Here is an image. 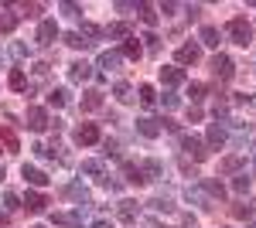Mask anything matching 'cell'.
Masks as SVG:
<instances>
[{"instance_id": "60d3db41", "label": "cell", "mask_w": 256, "mask_h": 228, "mask_svg": "<svg viewBox=\"0 0 256 228\" xmlns=\"http://www.w3.org/2000/svg\"><path fill=\"white\" fill-rule=\"evenodd\" d=\"M160 102H164V109H178V106H181V99H178L174 92H164V99H160Z\"/></svg>"}, {"instance_id": "4dcf8cb0", "label": "cell", "mask_w": 256, "mask_h": 228, "mask_svg": "<svg viewBox=\"0 0 256 228\" xmlns=\"http://www.w3.org/2000/svg\"><path fill=\"white\" fill-rule=\"evenodd\" d=\"M65 102H68V92H65V89H52V92H48V106H52V109H62Z\"/></svg>"}, {"instance_id": "9a60e30c", "label": "cell", "mask_w": 256, "mask_h": 228, "mask_svg": "<svg viewBox=\"0 0 256 228\" xmlns=\"http://www.w3.org/2000/svg\"><path fill=\"white\" fill-rule=\"evenodd\" d=\"M120 55H123V58H130V61H137V58L144 55V44H140V41L134 38V34H130V38L120 44Z\"/></svg>"}, {"instance_id": "4fadbf2b", "label": "cell", "mask_w": 256, "mask_h": 228, "mask_svg": "<svg viewBox=\"0 0 256 228\" xmlns=\"http://www.w3.org/2000/svg\"><path fill=\"white\" fill-rule=\"evenodd\" d=\"M20 205H24L28 211H34V215H38V211H44V205H48V198H44L41 191H28V194L20 198Z\"/></svg>"}, {"instance_id": "ba28073f", "label": "cell", "mask_w": 256, "mask_h": 228, "mask_svg": "<svg viewBox=\"0 0 256 228\" xmlns=\"http://www.w3.org/2000/svg\"><path fill=\"white\" fill-rule=\"evenodd\" d=\"M20 177H24V181H28L31 188H44V184L52 181V177H48L44 171H38V167H31V164H24V167H20Z\"/></svg>"}, {"instance_id": "7bdbcfd3", "label": "cell", "mask_w": 256, "mask_h": 228, "mask_svg": "<svg viewBox=\"0 0 256 228\" xmlns=\"http://www.w3.org/2000/svg\"><path fill=\"white\" fill-rule=\"evenodd\" d=\"M150 208H158V211H174V205H171L168 198H154V201H150Z\"/></svg>"}, {"instance_id": "bcb514c9", "label": "cell", "mask_w": 256, "mask_h": 228, "mask_svg": "<svg viewBox=\"0 0 256 228\" xmlns=\"http://www.w3.org/2000/svg\"><path fill=\"white\" fill-rule=\"evenodd\" d=\"M116 10H120V14H130V10H137V3H126V0H120Z\"/></svg>"}, {"instance_id": "cb8c5ba5", "label": "cell", "mask_w": 256, "mask_h": 228, "mask_svg": "<svg viewBox=\"0 0 256 228\" xmlns=\"http://www.w3.org/2000/svg\"><path fill=\"white\" fill-rule=\"evenodd\" d=\"M184 198H188V201H195L198 208H205V211H208V208H212V205H216V201H212L208 194H202V191H198V188H188V191H184Z\"/></svg>"}, {"instance_id": "e0dca14e", "label": "cell", "mask_w": 256, "mask_h": 228, "mask_svg": "<svg viewBox=\"0 0 256 228\" xmlns=\"http://www.w3.org/2000/svg\"><path fill=\"white\" fill-rule=\"evenodd\" d=\"M99 106H102V92H99V89H86V92H82V109H86V113H96Z\"/></svg>"}, {"instance_id": "f907efd6", "label": "cell", "mask_w": 256, "mask_h": 228, "mask_svg": "<svg viewBox=\"0 0 256 228\" xmlns=\"http://www.w3.org/2000/svg\"><path fill=\"white\" fill-rule=\"evenodd\" d=\"M0 225H7V208H0Z\"/></svg>"}, {"instance_id": "d6986e66", "label": "cell", "mask_w": 256, "mask_h": 228, "mask_svg": "<svg viewBox=\"0 0 256 228\" xmlns=\"http://www.w3.org/2000/svg\"><path fill=\"white\" fill-rule=\"evenodd\" d=\"M202 188H205V194H208L212 201H222V198L229 194V191H226V184H222V181H212V177H205V181H202Z\"/></svg>"}, {"instance_id": "4316f807", "label": "cell", "mask_w": 256, "mask_h": 228, "mask_svg": "<svg viewBox=\"0 0 256 228\" xmlns=\"http://www.w3.org/2000/svg\"><path fill=\"white\" fill-rule=\"evenodd\" d=\"M18 14H14V10H10V7H7V10H4V14H0V31H4V34H10V31H14V27H18Z\"/></svg>"}, {"instance_id": "d590c367", "label": "cell", "mask_w": 256, "mask_h": 228, "mask_svg": "<svg viewBox=\"0 0 256 228\" xmlns=\"http://www.w3.org/2000/svg\"><path fill=\"white\" fill-rule=\"evenodd\" d=\"M232 191H236V194H250V177H246V174H239L236 181H232Z\"/></svg>"}, {"instance_id": "f6af8a7d", "label": "cell", "mask_w": 256, "mask_h": 228, "mask_svg": "<svg viewBox=\"0 0 256 228\" xmlns=\"http://www.w3.org/2000/svg\"><path fill=\"white\" fill-rule=\"evenodd\" d=\"M144 41H147V48H150V51H154V48H158L160 41H158V34H154V31H147V34H144Z\"/></svg>"}, {"instance_id": "5bb4252c", "label": "cell", "mask_w": 256, "mask_h": 228, "mask_svg": "<svg viewBox=\"0 0 256 228\" xmlns=\"http://www.w3.org/2000/svg\"><path fill=\"white\" fill-rule=\"evenodd\" d=\"M174 58H178V65H195L198 58H202V48L198 44H181Z\"/></svg>"}, {"instance_id": "836d02e7", "label": "cell", "mask_w": 256, "mask_h": 228, "mask_svg": "<svg viewBox=\"0 0 256 228\" xmlns=\"http://www.w3.org/2000/svg\"><path fill=\"white\" fill-rule=\"evenodd\" d=\"M113 95H116L120 102H130V99H134V89H130L126 82H116V85H113Z\"/></svg>"}, {"instance_id": "277c9868", "label": "cell", "mask_w": 256, "mask_h": 228, "mask_svg": "<svg viewBox=\"0 0 256 228\" xmlns=\"http://www.w3.org/2000/svg\"><path fill=\"white\" fill-rule=\"evenodd\" d=\"M205 143L216 147V150H222V147L229 143V123H212V126L205 130Z\"/></svg>"}, {"instance_id": "ab89813d", "label": "cell", "mask_w": 256, "mask_h": 228, "mask_svg": "<svg viewBox=\"0 0 256 228\" xmlns=\"http://www.w3.org/2000/svg\"><path fill=\"white\" fill-rule=\"evenodd\" d=\"M253 208H256V205H236L232 215H236V218H253Z\"/></svg>"}, {"instance_id": "f5cc1de1", "label": "cell", "mask_w": 256, "mask_h": 228, "mask_svg": "<svg viewBox=\"0 0 256 228\" xmlns=\"http://www.w3.org/2000/svg\"><path fill=\"white\" fill-rule=\"evenodd\" d=\"M0 177H4V164H0Z\"/></svg>"}, {"instance_id": "44dd1931", "label": "cell", "mask_w": 256, "mask_h": 228, "mask_svg": "<svg viewBox=\"0 0 256 228\" xmlns=\"http://www.w3.org/2000/svg\"><path fill=\"white\" fill-rule=\"evenodd\" d=\"M160 82H164V85H181V82H184V72H181L178 65H164V68H160Z\"/></svg>"}, {"instance_id": "ee69618b", "label": "cell", "mask_w": 256, "mask_h": 228, "mask_svg": "<svg viewBox=\"0 0 256 228\" xmlns=\"http://www.w3.org/2000/svg\"><path fill=\"white\" fill-rule=\"evenodd\" d=\"M41 10H44L41 3H24V14H28V17H38Z\"/></svg>"}, {"instance_id": "681fc988", "label": "cell", "mask_w": 256, "mask_h": 228, "mask_svg": "<svg viewBox=\"0 0 256 228\" xmlns=\"http://www.w3.org/2000/svg\"><path fill=\"white\" fill-rule=\"evenodd\" d=\"M92 228H113V222H106V218H96V222H92Z\"/></svg>"}, {"instance_id": "ffe728a7", "label": "cell", "mask_w": 256, "mask_h": 228, "mask_svg": "<svg viewBox=\"0 0 256 228\" xmlns=\"http://www.w3.org/2000/svg\"><path fill=\"white\" fill-rule=\"evenodd\" d=\"M116 215H120V222H137L140 218V205L137 201H120Z\"/></svg>"}, {"instance_id": "e575fe53", "label": "cell", "mask_w": 256, "mask_h": 228, "mask_svg": "<svg viewBox=\"0 0 256 228\" xmlns=\"http://www.w3.org/2000/svg\"><path fill=\"white\" fill-rule=\"evenodd\" d=\"M82 174H92V177H102V164H99V160H82Z\"/></svg>"}, {"instance_id": "6da1fadb", "label": "cell", "mask_w": 256, "mask_h": 228, "mask_svg": "<svg viewBox=\"0 0 256 228\" xmlns=\"http://www.w3.org/2000/svg\"><path fill=\"white\" fill-rule=\"evenodd\" d=\"M226 34L236 41V44H242V48L253 44V27L246 24V17H232L229 24H226Z\"/></svg>"}, {"instance_id": "ac0fdd59", "label": "cell", "mask_w": 256, "mask_h": 228, "mask_svg": "<svg viewBox=\"0 0 256 228\" xmlns=\"http://www.w3.org/2000/svg\"><path fill=\"white\" fill-rule=\"evenodd\" d=\"M123 181H126V184H147V177H144V171H140L137 164H130V160H126V164H123Z\"/></svg>"}, {"instance_id": "8992f818", "label": "cell", "mask_w": 256, "mask_h": 228, "mask_svg": "<svg viewBox=\"0 0 256 228\" xmlns=\"http://www.w3.org/2000/svg\"><path fill=\"white\" fill-rule=\"evenodd\" d=\"M82 208L79 211H52V225H62V228H82Z\"/></svg>"}, {"instance_id": "83f0119b", "label": "cell", "mask_w": 256, "mask_h": 228, "mask_svg": "<svg viewBox=\"0 0 256 228\" xmlns=\"http://www.w3.org/2000/svg\"><path fill=\"white\" fill-rule=\"evenodd\" d=\"M65 44H68V48H76V51H86V48H92V44L82 38L79 31H68V34H65Z\"/></svg>"}, {"instance_id": "603a6c76", "label": "cell", "mask_w": 256, "mask_h": 228, "mask_svg": "<svg viewBox=\"0 0 256 228\" xmlns=\"http://www.w3.org/2000/svg\"><path fill=\"white\" fill-rule=\"evenodd\" d=\"M79 34H82V38H86V41H89V44H96L99 38H106V34H102V27H96V24H92V20H82Z\"/></svg>"}, {"instance_id": "7dc6e473", "label": "cell", "mask_w": 256, "mask_h": 228, "mask_svg": "<svg viewBox=\"0 0 256 228\" xmlns=\"http://www.w3.org/2000/svg\"><path fill=\"white\" fill-rule=\"evenodd\" d=\"M10 51H14L18 58H28V48H24V44H10Z\"/></svg>"}, {"instance_id": "2e32d148", "label": "cell", "mask_w": 256, "mask_h": 228, "mask_svg": "<svg viewBox=\"0 0 256 228\" xmlns=\"http://www.w3.org/2000/svg\"><path fill=\"white\" fill-rule=\"evenodd\" d=\"M120 61H123V55H120V51H102V55L96 58V68H99V72H113Z\"/></svg>"}, {"instance_id": "db71d44e", "label": "cell", "mask_w": 256, "mask_h": 228, "mask_svg": "<svg viewBox=\"0 0 256 228\" xmlns=\"http://www.w3.org/2000/svg\"><path fill=\"white\" fill-rule=\"evenodd\" d=\"M250 228H256V222H250Z\"/></svg>"}, {"instance_id": "816d5d0a", "label": "cell", "mask_w": 256, "mask_h": 228, "mask_svg": "<svg viewBox=\"0 0 256 228\" xmlns=\"http://www.w3.org/2000/svg\"><path fill=\"white\" fill-rule=\"evenodd\" d=\"M253 171H256V147H253Z\"/></svg>"}, {"instance_id": "d4e9b609", "label": "cell", "mask_w": 256, "mask_h": 228, "mask_svg": "<svg viewBox=\"0 0 256 228\" xmlns=\"http://www.w3.org/2000/svg\"><path fill=\"white\" fill-rule=\"evenodd\" d=\"M137 14H140V20H144L147 27H154V24H158V10H154L150 3H144V0L137 3Z\"/></svg>"}, {"instance_id": "11a10c76", "label": "cell", "mask_w": 256, "mask_h": 228, "mask_svg": "<svg viewBox=\"0 0 256 228\" xmlns=\"http://www.w3.org/2000/svg\"><path fill=\"white\" fill-rule=\"evenodd\" d=\"M38 228H44V225H38Z\"/></svg>"}, {"instance_id": "8d00e7d4", "label": "cell", "mask_w": 256, "mask_h": 228, "mask_svg": "<svg viewBox=\"0 0 256 228\" xmlns=\"http://www.w3.org/2000/svg\"><path fill=\"white\" fill-rule=\"evenodd\" d=\"M58 7H62V14H68V17H79V14H82V7H79V3H72V0H62Z\"/></svg>"}, {"instance_id": "30bf717a", "label": "cell", "mask_w": 256, "mask_h": 228, "mask_svg": "<svg viewBox=\"0 0 256 228\" xmlns=\"http://www.w3.org/2000/svg\"><path fill=\"white\" fill-rule=\"evenodd\" d=\"M198 44H205V48H218V44H222V31L212 27V24H205V27L198 31Z\"/></svg>"}, {"instance_id": "8fae6325", "label": "cell", "mask_w": 256, "mask_h": 228, "mask_svg": "<svg viewBox=\"0 0 256 228\" xmlns=\"http://www.w3.org/2000/svg\"><path fill=\"white\" fill-rule=\"evenodd\" d=\"M92 75H96V68H92L89 61H72V65H68V78H72V82H86V78H92Z\"/></svg>"}, {"instance_id": "5b68a950", "label": "cell", "mask_w": 256, "mask_h": 228, "mask_svg": "<svg viewBox=\"0 0 256 228\" xmlns=\"http://www.w3.org/2000/svg\"><path fill=\"white\" fill-rule=\"evenodd\" d=\"M24 119H28L24 126H28L31 133H41V130H48V123H52V119H48V109H41V106H31Z\"/></svg>"}, {"instance_id": "f546056e", "label": "cell", "mask_w": 256, "mask_h": 228, "mask_svg": "<svg viewBox=\"0 0 256 228\" xmlns=\"http://www.w3.org/2000/svg\"><path fill=\"white\" fill-rule=\"evenodd\" d=\"M65 194H68L72 201H86V198H89V191H86V184H79V181H72V184L65 188Z\"/></svg>"}, {"instance_id": "9c48e42d", "label": "cell", "mask_w": 256, "mask_h": 228, "mask_svg": "<svg viewBox=\"0 0 256 228\" xmlns=\"http://www.w3.org/2000/svg\"><path fill=\"white\" fill-rule=\"evenodd\" d=\"M137 133H140V136H147V140H158V136H160V119L140 116V119H137Z\"/></svg>"}, {"instance_id": "c3c4849f", "label": "cell", "mask_w": 256, "mask_h": 228, "mask_svg": "<svg viewBox=\"0 0 256 228\" xmlns=\"http://www.w3.org/2000/svg\"><path fill=\"white\" fill-rule=\"evenodd\" d=\"M188 119H192V123H198V119H202V109H198V106H192V109H188Z\"/></svg>"}, {"instance_id": "74e56055", "label": "cell", "mask_w": 256, "mask_h": 228, "mask_svg": "<svg viewBox=\"0 0 256 228\" xmlns=\"http://www.w3.org/2000/svg\"><path fill=\"white\" fill-rule=\"evenodd\" d=\"M188 95H192V102H202V99H205V85H202V82H192V85H188Z\"/></svg>"}, {"instance_id": "3957f363", "label": "cell", "mask_w": 256, "mask_h": 228, "mask_svg": "<svg viewBox=\"0 0 256 228\" xmlns=\"http://www.w3.org/2000/svg\"><path fill=\"white\" fill-rule=\"evenodd\" d=\"M208 68H212V75H216L218 82H229V78L236 75V65H232V58H229V55H222V51H218V55L212 58V65H208Z\"/></svg>"}, {"instance_id": "d6a6232c", "label": "cell", "mask_w": 256, "mask_h": 228, "mask_svg": "<svg viewBox=\"0 0 256 228\" xmlns=\"http://www.w3.org/2000/svg\"><path fill=\"white\" fill-rule=\"evenodd\" d=\"M0 143L7 147V153H18V136H14V130H0Z\"/></svg>"}, {"instance_id": "b9f144b4", "label": "cell", "mask_w": 256, "mask_h": 228, "mask_svg": "<svg viewBox=\"0 0 256 228\" xmlns=\"http://www.w3.org/2000/svg\"><path fill=\"white\" fill-rule=\"evenodd\" d=\"M239 167H242V160H239V157H229V160L222 164V171H226V174H236Z\"/></svg>"}, {"instance_id": "7a4b0ae2", "label": "cell", "mask_w": 256, "mask_h": 228, "mask_svg": "<svg viewBox=\"0 0 256 228\" xmlns=\"http://www.w3.org/2000/svg\"><path fill=\"white\" fill-rule=\"evenodd\" d=\"M181 150L188 153L195 164H202V160L208 157V143H205V140H198V136H188V133H184V136H181Z\"/></svg>"}, {"instance_id": "f1b7e54d", "label": "cell", "mask_w": 256, "mask_h": 228, "mask_svg": "<svg viewBox=\"0 0 256 228\" xmlns=\"http://www.w3.org/2000/svg\"><path fill=\"white\" fill-rule=\"evenodd\" d=\"M140 171H144V177H147V181H158L160 174H164V167H160V160H147Z\"/></svg>"}, {"instance_id": "52a82bcc", "label": "cell", "mask_w": 256, "mask_h": 228, "mask_svg": "<svg viewBox=\"0 0 256 228\" xmlns=\"http://www.w3.org/2000/svg\"><path fill=\"white\" fill-rule=\"evenodd\" d=\"M102 136H99V126L96 123H82V126H76V143H82V147H92V143H99Z\"/></svg>"}, {"instance_id": "7c38bea8", "label": "cell", "mask_w": 256, "mask_h": 228, "mask_svg": "<svg viewBox=\"0 0 256 228\" xmlns=\"http://www.w3.org/2000/svg\"><path fill=\"white\" fill-rule=\"evenodd\" d=\"M58 38V24L55 20H41L38 24V44H55Z\"/></svg>"}, {"instance_id": "1f68e13d", "label": "cell", "mask_w": 256, "mask_h": 228, "mask_svg": "<svg viewBox=\"0 0 256 228\" xmlns=\"http://www.w3.org/2000/svg\"><path fill=\"white\" fill-rule=\"evenodd\" d=\"M137 95H140V102H144L147 109H150V106L158 102V92H154V85H140V89H137Z\"/></svg>"}, {"instance_id": "484cf974", "label": "cell", "mask_w": 256, "mask_h": 228, "mask_svg": "<svg viewBox=\"0 0 256 228\" xmlns=\"http://www.w3.org/2000/svg\"><path fill=\"white\" fill-rule=\"evenodd\" d=\"M7 85H10L14 92H24V89H28V75H24L20 68H10V78H7Z\"/></svg>"}, {"instance_id": "7402d4cb", "label": "cell", "mask_w": 256, "mask_h": 228, "mask_svg": "<svg viewBox=\"0 0 256 228\" xmlns=\"http://www.w3.org/2000/svg\"><path fill=\"white\" fill-rule=\"evenodd\" d=\"M110 41H126L130 38V24H123V20H116V24H110L106 31H102Z\"/></svg>"}, {"instance_id": "f35d334b", "label": "cell", "mask_w": 256, "mask_h": 228, "mask_svg": "<svg viewBox=\"0 0 256 228\" xmlns=\"http://www.w3.org/2000/svg\"><path fill=\"white\" fill-rule=\"evenodd\" d=\"M4 205H7V211H14V208H20V198L14 191H4Z\"/></svg>"}]
</instances>
